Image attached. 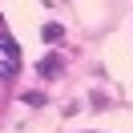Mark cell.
<instances>
[{
  "mask_svg": "<svg viewBox=\"0 0 133 133\" xmlns=\"http://www.w3.org/2000/svg\"><path fill=\"white\" fill-rule=\"evenodd\" d=\"M20 73V49L8 32H0V81H12Z\"/></svg>",
  "mask_w": 133,
  "mask_h": 133,
  "instance_id": "cell-1",
  "label": "cell"
}]
</instances>
